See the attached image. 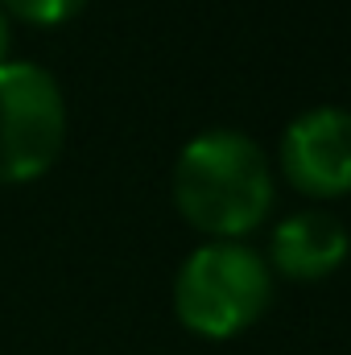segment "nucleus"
Masks as SVG:
<instances>
[{
  "label": "nucleus",
  "instance_id": "obj_2",
  "mask_svg": "<svg viewBox=\"0 0 351 355\" xmlns=\"http://www.w3.org/2000/svg\"><path fill=\"white\" fill-rule=\"evenodd\" d=\"M273 297V277L261 252L240 240L194 248L174 277L178 322L203 339H232L248 331Z\"/></svg>",
  "mask_w": 351,
  "mask_h": 355
},
{
  "label": "nucleus",
  "instance_id": "obj_7",
  "mask_svg": "<svg viewBox=\"0 0 351 355\" xmlns=\"http://www.w3.org/2000/svg\"><path fill=\"white\" fill-rule=\"evenodd\" d=\"M8 46H12V17L0 8V62H8Z\"/></svg>",
  "mask_w": 351,
  "mask_h": 355
},
{
  "label": "nucleus",
  "instance_id": "obj_5",
  "mask_svg": "<svg viewBox=\"0 0 351 355\" xmlns=\"http://www.w3.org/2000/svg\"><path fill=\"white\" fill-rule=\"evenodd\" d=\"M348 261V232L327 211H298L273 227L268 265L289 281H323Z\"/></svg>",
  "mask_w": 351,
  "mask_h": 355
},
{
  "label": "nucleus",
  "instance_id": "obj_1",
  "mask_svg": "<svg viewBox=\"0 0 351 355\" xmlns=\"http://www.w3.org/2000/svg\"><path fill=\"white\" fill-rule=\"evenodd\" d=\"M174 207L215 240L257 232L273 207V170L264 149L236 128H207L174 162Z\"/></svg>",
  "mask_w": 351,
  "mask_h": 355
},
{
  "label": "nucleus",
  "instance_id": "obj_3",
  "mask_svg": "<svg viewBox=\"0 0 351 355\" xmlns=\"http://www.w3.org/2000/svg\"><path fill=\"white\" fill-rule=\"evenodd\" d=\"M67 145V95L33 58L0 62V186L46 174Z\"/></svg>",
  "mask_w": 351,
  "mask_h": 355
},
{
  "label": "nucleus",
  "instance_id": "obj_6",
  "mask_svg": "<svg viewBox=\"0 0 351 355\" xmlns=\"http://www.w3.org/2000/svg\"><path fill=\"white\" fill-rule=\"evenodd\" d=\"M0 8L25 25H42V29H54V25H67L75 21L87 0H0Z\"/></svg>",
  "mask_w": 351,
  "mask_h": 355
},
{
  "label": "nucleus",
  "instance_id": "obj_4",
  "mask_svg": "<svg viewBox=\"0 0 351 355\" xmlns=\"http://www.w3.org/2000/svg\"><path fill=\"white\" fill-rule=\"evenodd\" d=\"M281 170L310 198H339L351 190V112L314 107L281 137Z\"/></svg>",
  "mask_w": 351,
  "mask_h": 355
}]
</instances>
